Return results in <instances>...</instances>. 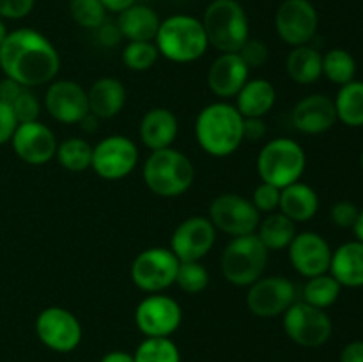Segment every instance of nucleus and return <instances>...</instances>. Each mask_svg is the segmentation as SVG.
I'll return each instance as SVG.
<instances>
[{
	"instance_id": "20e7f679",
	"label": "nucleus",
	"mask_w": 363,
	"mask_h": 362,
	"mask_svg": "<svg viewBox=\"0 0 363 362\" xmlns=\"http://www.w3.org/2000/svg\"><path fill=\"white\" fill-rule=\"evenodd\" d=\"M142 176L149 190L158 197H179L194 185L195 167L179 149H158L147 156Z\"/></svg>"
},
{
	"instance_id": "0eeeda50",
	"label": "nucleus",
	"mask_w": 363,
	"mask_h": 362,
	"mask_svg": "<svg viewBox=\"0 0 363 362\" xmlns=\"http://www.w3.org/2000/svg\"><path fill=\"white\" fill-rule=\"evenodd\" d=\"M269 251L262 245L257 234L236 236L225 245L220 258L223 279L238 287H248L264 275Z\"/></svg>"
},
{
	"instance_id": "a19ab883",
	"label": "nucleus",
	"mask_w": 363,
	"mask_h": 362,
	"mask_svg": "<svg viewBox=\"0 0 363 362\" xmlns=\"http://www.w3.org/2000/svg\"><path fill=\"white\" fill-rule=\"evenodd\" d=\"M358 213H360V208L354 202L339 201L330 209V219L340 229H353L354 222L358 219Z\"/></svg>"
},
{
	"instance_id": "72a5a7b5",
	"label": "nucleus",
	"mask_w": 363,
	"mask_h": 362,
	"mask_svg": "<svg viewBox=\"0 0 363 362\" xmlns=\"http://www.w3.org/2000/svg\"><path fill=\"white\" fill-rule=\"evenodd\" d=\"M135 362H181L177 344L170 337H145L133 353Z\"/></svg>"
},
{
	"instance_id": "6ab92c4d",
	"label": "nucleus",
	"mask_w": 363,
	"mask_h": 362,
	"mask_svg": "<svg viewBox=\"0 0 363 362\" xmlns=\"http://www.w3.org/2000/svg\"><path fill=\"white\" fill-rule=\"evenodd\" d=\"M43 105L60 124H78L89 114L87 91L74 80L50 82Z\"/></svg>"
},
{
	"instance_id": "a211bd4d",
	"label": "nucleus",
	"mask_w": 363,
	"mask_h": 362,
	"mask_svg": "<svg viewBox=\"0 0 363 362\" xmlns=\"http://www.w3.org/2000/svg\"><path fill=\"white\" fill-rule=\"evenodd\" d=\"M332 254L333 251L326 238L315 231L296 233L287 247L291 265L305 279L328 272Z\"/></svg>"
},
{
	"instance_id": "c85d7f7f",
	"label": "nucleus",
	"mask_w": 363,
	"mask_h": 362,
	"mask_svg": "<svg viewBox=\"0 0 363 362\" xmlns=\"http://www.w3.org/2000/svg\"><path fill=\"white\" fill-rule=\"evenodd\" d=\"M296 224L280 212L268 213L264 219H261L257 231H255L257 238L268 251L287 248L293 238L296 236Z\"/></svg>"
},
{
	"instance_id": "a18cd8bd",
	"label": "nucleus",
	"mask_w": 363,
	"mask_h": 362,
	"mask_svg": "<svg viewBox=\"0 0 363 362\" xmlns=\"http://www.w3.org/2000/svg\"><path fill=\"white\" fill-rule=\"evenodd\" d=\"M268 133V126L264 123V117H248L243 119V141L259 142Z\"/></svg>"
},
{
	"instance_id": "7c9ffc66",
	"label": "nucleus",
	"mask_w": 363,
	"mask_h": 362,
	"mask_svg": "<svg viewBox=\"0 0 363 362\" xmlns=\"http://www.w3.org/2000/svg\"><path fill=\"white\" fill-rule=\"evenodd\" d=\"M340 291H342V286L337 283L332 273L326 272L307 279L303 290H301V300L326 311L339 300Z\"/></svg>"
},
{
	"instance_id": "393cba45",
	"label": "nucleus",
	"mask_w": 363,
	"mask_h": 362,
	"mask_svg": "<svg viewBox=\"0 0 363 362\" xmlns=\"http://www.w3.org/2000/svg\"><path fill=\"white\" fill-rule=\"evenodd\" d=\"M162 20L152 7L133 4L117 14V27L128 41H155Z\"/></svg>"
},
{
	"instance_id": "5701e85b",
	"label": "nucleus",
	"mask_w": 363,
	"mask_h": 362,
	"mask_svg": "<svg viewBox=\"0 0 363 362\" xmlns=\"http://www.w3.org/2000/svg\"><path fill=\"white\" fill-rule=\"evenodd\" d=\"M89 112L98 119H112L126 105V87L116 77H101L87 91Z\"/></svg>"
},
{
	"instance_id": "864d4df0",
	"label": "nucleus",
	"mask_w": 363,
	"mask_h": 362,
	"mask_svg": "<svg viewBox=\"0 0 363 362\" xmlns=\"http://www.w3.org/2000/svg\"><path fill=\"white\" fill-rule=\"evenodd\" d=\"M7 34H9V31H7L6 20H2V18H0V46H2L4 39L7 38Z\"/></svg>"
},
{
	"instance_id": "7ed1b4c3",
	"label": "nucleus",
	"mask_w": 363,
	"mask_h": 362,
	"mask_svg": "<svg viewBox=\"0 0 363 362\" xmlns=\"http://www.w3.org/2000/svg\"><path fill=\"white\" fill-rule=\"evenodd\" d=\"M155 45L160 57L176 64L195 62L209 48L202 21L190 14H172L162 20Z\"/></svg>"
},
{
	"instance_id": "ddd939ff",
	"label": "nucleus",
	"mask_w": 363,
	"mask_h": 362,
	"mask_svg": "<svg viewBox=\"0 0 363 362\" xmlns=\"http://www.w3.org/2000/svg\"><path fill=\"white\" fill-rule=\"evenodd\" d=\"M35 334L39 341L57 353H69L82 343V323L67 309L52 305L43 309L35 318Z\"/></svg>"
},
{
	"instance_id": "e433bc0d",
	"label": "nucleus",
	"mask_w": 363,
	"mask_h": 362,
	"mask_svg": "<svg viewBox=\"0 0 363 362\" xmlns=\"http://www.w3.org/2000/svg\"><path fill=\"white\" fill-rule=\"evenodd\" d=\"M69 13L74 23L96 31L106 20V9L99 0H71Z\"/></svg>"
},
{
	"instance_id": "dca6fc26",
	"label": "nucleus",
	"mask_w": 363,
	"mask_h": 362,
	"mask_svg": "<svg viewBox=\"0 0 363 362\" xmlns=\"http://www.w3.org/2000/svg\"><path fill=\"white\" fill-rule=\"evenodd\" d=\"M216 227L209 216L194 215L179 224L170 238V251L183 261H201L211 252L216 241Z\"/></svg>"
},
{
	"instance_id": "8fccbe9b",
	"label": "nucleus",
	"mask_w": 363,
	"mask_h": 362,
	"mask_svg": "<svg viewBox=\"0 0 363 362\" xmlns=\"http://www.w3.org/2000/svg\"><path fill=\"white\" fill-rule=\"evenodd\" d=\"M99 362H135V358H133V355L128 353V351L113 350V351H108V353L103 355L101 361Z\"/></svg>"
},
{
	"instance_id": "4468645a",
	"label": "nucleus",
	"mask_w": 363,
	"mask_h": 362,
	"mask_svg": "<svg viewBox=\"0 0 363 362\" xmlns=\"http://www.w3.org/2000/svg\"><path fill=\"white\" fill-rule=\"evenodd\" d=\"M296 300V286L284 275H262L247 291L248 311L259 318L282 316Z\"/></svg>"
},
{
	"instance_id": "37998d69",
	"label": "nucleus",
	"mask_w": 363,
	"mask_h": 362,
	"mask_svg": "<svg viewBox=\"0 0 363 362\" xmlns=\"http://www.w3.org/2000/svg\"><path fill=\"white\" fill-rule=\"evenodd\" d=\"M16 128H18V121L16 117H14L11 106L7 105V103L0 102V146L11 142Z\"/></svg>"
},
{
	"instance_id": "f8f14e48",
	"label": "nucleus",
	"mask_w": 363,
	"mask_h": 362,
	"mask_svg": "<svg viewBox=\"0 0 363 362\" xmlns=\"http://www.w3.org/2000/svg\"><path fill=\"white\" fill-rule=\"evenodd\" d=\"M209 220L216 231L236 238L254 234L261 222V213L255 209L250 199L227 192L213 199L209 206Z\"/></svg>"
},
{
	"instance_id": "f3484780",
	"label": "nucleus",
	"mask_w": 363,
	"mask_h": 362,
	"mask_svg": "<svg viewBox=\"0 0 363 362\" xmlns=\"http://www.w3.org/2000/svg\"><path fill=\"white\" fill-rule=\"evenodd\" d=\"M11 146L21 162L28 165H45L55 158L59 142L52 128L38 119L18 124Z\"/></svg>"
},
{
	"instance_id": "6e6552de",
	"label": "nucleus",
	"mask_w": 363,
	"mask_h": 362,
	"mask_svg": "<svg viewBox=\"0 0 363 362\" xmlns=\"http://www.w3.org/2000/svg\"><path fill=\"white\" fill-rule=\"evenodd\" d=\"M181 261L167 247H149L131 263L130 275L135 286L145 293H163L176 284Z\"/></svg>"
},
{
	"instance_id": "49530a36",
	"label": "nucleus",
	"mask_w": 363,
	"mask_h": 362,
	"mask_svg": "<svg viewBox=\"0 0 363 362\" xmlns=\"http://www.w3.org/2000/svg\"><path fill=\"white\" fill-rule=\"evenodd\" d=\"M21 91H23V85L18 84V82L11 80V78L7 77H4L2 80H0V102L9 105Z\"/></svg>"
},
{
	"instance_id": "1a4fd4ad",
	"label": "nucleus",
	"mask_w": 363,
	"mask_h": 362,
	"mask_svg": "<svg viewBox=\"0 0 363 362\" xmlns=\"http://www.w3.org/2000/svg\"><path fill=\"white\" fill-rule=\"evenodd\" d=\"M282 316L287 337L300 346L319 348L332 337L333 323L325 309L296 300Z\"/></svg>"
},
{
	"instance_id": "c03bdc74",
	"label": "nucleus",
	"mask_w": 363,
	"mask_h": 362,
	"mask_svg": "<svg viewBox=\"0 0 363 362\" xmlns=\"http://www.w3.org/2000/svg\"><path fill=\"white\" fill-rule=\"evenodd\" d=\"M94 32H96V38H98V41L101 43L103 46H108V48L117 46L121 43V39H123V34H121L119 27H117V21H106L105 20L98 28H96Z\"/></svg>"
},
{
	"instance_id": "39448f33",
	"label": "nucleus",
	"mask_w": 363,
	"mask_h": 362,
	"mask_svg": "<svg viewBox=\"0 0 363 362\" xmlns=\"http://www.w3.org/2000/svg\"><path fill=\"white\" fill-rule=\"evenodd\" d=\"M209 46L220 53H238L250 38V21L238 0H213L202 14Z\"/></svg>"
},
{
	"instance_id": "f257e3e1",
	"label": "nucleus",
	"mask_w": 363,
	"mask_h": 362,
	"mask_svg": "<svg viewBox=\"0 0 363 362\" xmlns=\"http://www.w3.org/2000/svg\"><path fill=\"white\" fill-rule=\"evenodd\" d=\"M0 70L4 77L23 87H39L55 80L60 55L53 43L34 28H16L0 46Z\"/></svg>"
},
{
	"instance_id": "bb28decb",
	"label": "nucleus",
	"mask_w": 363,
	"mask_h": 362,
	"mask_svg": "<svg viewBox=\"0 0 363 362\" xmlns=\"http://www.w3.org/2000/svg\"><path fill=\"white\" fill-rule=\"evenodd\" d=\"M279 212L284 213L287 219L293 220L294 224L308 222L319 212V195L311 185L296 183L282 188L280 192V206Z\"/></svg>"
},
{
	"instance_id": "4c0bfd02",
	"label": "nucleus",
	"mask_w": 363,
	"mask_h": 362,
	"mask_svg": "<svg viewBox=\"0 0 363 362\" xmlns=\"http://www.w3.org/2000/svg\"><path fill=\"white\" fill-rule=\"evenodd\" d=\"M9 106L16 117L18 124L38 121L39 114H41V103H39L38 96L32 92V89L28 87H23V91L9 103Z\"/></svg>"
},
{
	"instance_id": "603ef678",
	"label": "nucleus",
	"mask_w": 363,
	"mask_h": 362,
	"mask_svg": "<svg viewBox=\"0 0 363 362\" xmlns=\"http://www.w3.org/2000/svg\"><path fill=\"white\" fill-rule=\"evenodd\" d=\"M353 233L357 236V240L363 243V208H360V213H358V219L353 226Z\"/></svg>"
},
{
	"instance_id": "9d476101",
	"label": "nucleus",
	"mask_w": 363,
	"mask_h": 362,
	"mask_svg": "<svg viewBox=\"0 0 363 362\" xmlns=\"http://www.w3.org/2000/svg\"><path fill=\"white\" fill-rule=\"evenodd\" d=\"M138 148L126 135H108L92 146L91 169L106 181L130 176L138 165Z\"/></svg>"
},
{
	"instance_id": "c9c22d12",
	"label": "nucleus",
	"mask_w": 363,
	"mask_h": 362,
	"mask_svg": "<svg viewBox=\"0 0 363 362\" xmlns=\"http://www.w3.org/2000/svg\"><path fill=\"white\" fill-rule=\"evenodd\" d=\"M176 284L188 295H197L208 287L209 272L201 261H183L176 275Z\"/></svg>"
},
{
	"instance_id": "cd10ccee",
	"label": "nucleus",
	"mask_w": 363,
	"mask_h": 362,
	"mask_svg": "<svg viewBox=\"0 0 363 362\" xmlns=\"http://www.w3.org/2000/svg\"><path fill=\"white\" fill-rule=\"evenodd\" d=\"M286 71L296 84H315L323 77V55L311 45L294 46L286 59Z\"/></svg>"
},
{
	"instance_id": "3c124183",
	"label": "nucleus",
	"mask_w": 363,
	"mask_h": 362,
	"mask_svg": "<svg viewBox=\"0 0 363 362\" xmlns=\"http://www.w3.org/2000/svg\"><path fill=\"white\" fill-rule=\"evenodd\" d=\"M78 124H80V128L85 131V133H94V131L98 130V126H99V119L96 116H92L91 112H89L87 116H85L84 119H82Z\"/></svg>"
},
{
	"instance_id": "de8ad7c7",
	"label": "nucleus",
	"mask_w": 363,
	"mask_h": 362,
	"mask_svg": "<svg viewBox=\"0 0 363 362\" xmlns=\"http://www.w3.org/2000/svg\"><path fill=\"white\" fill-rule=\"evenodd\" d=\"M340 362H363V341H351L340 351Z\"/></svg>"
},
{
	"instance_id": "a878e982",
	"label": "nucleus",
	"mask_w": 363,
	"mask_h": 362,
	"mask_svg": "<svg viewBox=\"0 0 363 362\" xmlns=\"http://www.w3.org/2000/svg\"><path fill=\"white\" fill-rule=\"evenodd\" d=\"M277 89L266 78H248L247 84L236 94V109L245 119L264 117L275 106Z\"/></svg>"
},
{
	"instance_id": "79ce46f5",
	"label": "nucleus",
	"mask_w": 363,
	"mask_h": 362,
	"mask_svg": "<svg viewBox=\"0 0 363 362\" xmlns=\"http://www.w3.org/2000/svg\"><path fill=\"white\" fill-rule=\"evenodd\" d=\"M35 0H0L2 20H23L32 13Z\"/></svg>"
},
{
	"instance_id": "2f4dec72",
	"label": "nucleus",
	"mask_w": 363,
	"mask_h": 362,
	"mask_svg": "<svg viewBox=\"0 0 363 362\" xmlns=\"http://www.w3.org/2000/svg\"><path fill=\"white\" fill-rule=\"evenodd\" d=\"M55 158L69 172H84L91 169L92 146L80 137L66 138L57 146Z\"/></svg>"
},
{
	"instance_id": "c756f323",
	"label": "nucleus",
	"mask_w": 363,
	"mask_h": 362,
	"mask_svg": "<svg viewBox=\"0 0 363 362\" xmlns=\"http://www.w3.org/2000/svg\"><path fill=\"white\" fill-rule=\"evenodd\" d=\"M333 103H335L337 121L350 128L363 126V82L353 80L346 85H340Z\"/></svg>"
},
{
	"instance_id": "423d86ee",
	"label": "nucleus",
	"mask_w": 363,
	"mask_h": 362,
	"mask_svg": "<svg viewBox=\"0 0 363 362\" xmlns=\"http://www.w3.org/2000/svg\"><path fill=\"white\" fill-rule=\"evenodd\" d=\"M305 169L307 153L294 138H272L257 155V172L261 181L275 185L280 190L300 181Z\"/></svg>"
},
{
	"instance_id": "5fc2aeb1",
	"label": "nucleus",
	"mask_w": 363,
	"mask_h": 362,
	"mask_svg": "<svg viewBox=\"0 0 363 362\" xmlns=\"http://www.w3.org/2000/svg\"><path fill=\"white\" fill-rule=\"evenodd\" d=\"M360 162H362V169H363V151H362V158H360Z\"/></svg>"
},
{
	"instance_id": "9b49d317",
	"label": "nucleus",
	"mask_w": 363,
	"mask_h": 362,
	"mask_svg": "<svg viewBox=\"0 0 363 362\" xmlns=\"http://www.w3.org/2000/svg\"><path fill=\"white\" fill-rule=\"evenodd\" d=\"M275 32L286 45H311L318 34L319 14L311 0H282L275 11Z\"/></svg>"
},
{
	"instance_id": "412c9836",
	"label": "nucleus",
	"mask_w": 363,
	"mask_h": 362,
	"mask_svg": "<svg viewBox=\"0 0 363 362\" xmlns=\"http://www.w3.org/2000/svg\"><path fill=\"white\" fill-rule=\"evenodd\" d=\"M250 78V70L240 53H220L208 71V87L216 98L227 102L236 98L247 80Z\"/></svg>"
},
{
	"instance_id": "2eb2a0df",
	"label": "nucleus",
	"mask_w": 363,
	"mask_h": 362,
	"mask_svg": "<svg viewBox=\"0 0 363 362\" xmlns=\"http://www.w3.org/2000/svg\"><path fill=\"white\" fill-rule=\"evenodd\" d=\"M181 322L183 309L169 295H149L135 309V325L145 337H170L179 329Z\"/></svg>"
},
{
	"instance_id": "aec40b11",
	"label": "nucleus",
	"mask_w": 363,
	"mask_h": 362,
	"mask_svg": "<svg viewBox=\"0 0 363 362\" xmlns=\"http://www.w3.org/2000/svg\"><path fill=\"white\" fill-rule=\"evenodd\" d=\"M293 124L298 131L305 135H321L332 130L337 123V112L333 98L321 94V92H314L294 105L293 114Z\"/></svg>"
},
{
	"instance_id": "ea45409f",
	"label": "nucleus",
	"mask_w": 363,
	"mask_h": 362,
	"mask_svg": "<svg viewBox=\"0 0 363 362\" xmlns=\"http://www.w3.org/2000/svg\"><path fill=\"white\" fill-rule=\"evenodd\" d=\"M238 53H240L243 62L248 66V70H259V67H262L269 60V48L261 39L248 38V41L241 46Z\"/></svg>"
},
{
	"instance_id": "f03ea898",
	"label": "nucleus",
	"mask_w": 363,
	"mask_h": 362,
	"mask_svg": "<svg viewBox=\"0 0 363 362\" xmlns=\"http://www.w3.org/2000/svg\"><path fill=\"white\" fill-rule=\"evenodd\" d=\"M243 119L236 106L227 102L206 105L195 119V138L202 151L215 158L234 155L245 142Z\"/></svg>"
},
{
	"instance_id": "473e14b6",
	"label": "nucleus",
	"mask_w": 363,
	"mask_h": 362,
	"mask_svg": "<svg viewBox=\"0 0 363 362\" xmlns=\"http://www.w3.org/2000/svg\"><path fill=\"white\" fill-rule=\"evenodd\" d=\"M323 77L335 85H346L357 77V60L344 48H332L323 55Z\"/></svg>"
},
{
	"instance_id": "b1692460",
	"label": "nucleus",
	"mask_w": 363,
	"mask_h": 362,
	"mask_svg": "<svg viewBox=\"0 0 363 362\" xmlns=\"http://www.w3.org/2000/svg\"><path fill=\"white\" fill-rule=\"evenodd\" d=\"M330 273L342 287H363V243L346 241L337 247L330 261Z\"/></svg>"
},
{
	"instance_id": "58836bf2",
	"label": "nucleus",
	"mask_w": 363,
	"mask_h": 362,
	"mask_svg": "<svg viewBox=\"0 0 363 362\" xmlns=\"http://www.w3.org/2000/svg\"><path fill=\"white\" fill-rule=\"evenodd\" d=\"M280 188L275 187V185H269L261 181V183L255 187L254 195H252V204L255 206L259 213H275L279 212L280 206Z\"/></svg>"
},
{
	"instance_id": "09e8293b",
	"label": "nucleus",
	"mask_w": 363,
	"mask_h": 362,
	"mask_svg": "<svg viewBox=\"0 0 363 362\" xmlns=\"http://www.w3.org/2000/svg\"><path fill=\"white\" fill-rule=\"evenodd\" d=\"M103 4V7L106 9V13L119 14L123 11H126L128 7H131L133 4H137V0H99Z\"/></svg>"
},
{
	"instance_id": "f704fd0d",
	"label": "nucleus",
	"mask_w": 363,
	"mask_h": 362,
	"mask_svg": "<svg viewBox=\"0 0 363 362\" xmlns=\"http://www.w3.org/2000/svg\"><path fill=\"white\" fill-rule=\"evenodd\" d=\"M160 59L155 41H128L123 50V62L130 71H149Z\"/></svg>"
},
{
	"instance_id": "4be33fe9",
	"label": "nucleus",
	"mask_w": 363,
	"mask_h": 362,
	"mask_svg": "<svg viewBox=\"0 0 363 362\" xmlns=\"http://www.w3.org/2000/svg\"><path fill=\"white\" fill-rule=\"evenodd\" d=\"M142 144L151 151L172 148L179 133L176 114L165 106H155L144 114L138 126Z\"/></svg>"
}]
</instances>
